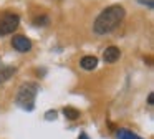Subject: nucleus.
I'll return each mask as SVG.
<instances>
[{"label": "nucleus", "instance_id": "obj_1", "mask_svg": "<svg viewBox=\"0 0 154 139\" xmlns=\"http://www.w3.org/2000/svg\"><path fill=\"white\" fill-rule=\"evenodd\" d=\"M124 15H126V12H124V8L121 5H111L108 8H104L98 15V18L94 20V25H93L94 32L98 35H104V33L113 32L123 22Z\"/></svg>", "mask_w": 154, "mask_h": 139}, {"label": "nucleus", "instance_id": "obj_2", "mask_svg": "<svg viewBox=\"0 0 154 139\" xmlns=\"http://www.w3.org/2000/svg\"><path fill=\"white\" fill-rule=\"evenodd\" d=\"M37 93H38V85L37 83H25V85H22L20 89H18L17 103L23 109L32 111V109H33V104H35Z\"/></svg>", "mask_w": 154, "mask_h": 139}, {"label": "nucleus", "instance_id": "obj_3", "mask_svg": "<svg viewBox=\"0 0 154 139\" xmlns=\"http://www.w3.org/2000/svg\"><path fill=\"white\" fill-rule=\"evenodd\" d=\"M18 15H14V13H7L0 18V36L8 35V33H14L15 30L18 28Z\"/></svg>", "mask_w": 154, "mask_h": 139}, {"label": "nucleus", "instance_id": "obj_4", "mask_svg": "<svg viewBox=\"0 0 154 139\" xmlns=\"http://www.w3.org/2000/svg\"><path fill=\"white\" fill-rule=\"evenodd\" d=\"M12 46L20 53H27L32 50V42L23 35H15L14 38H12Z\"/></svg>", "mask_w": 154, "mask_h": 139}, {"label": "nucleus", "instance_id": "obj_5", "mask_svg": "<svg viewBox=\"0 0 154 139\" xmlns=\"http://www.w3.org/2000/svg\"><path fill=\"white\" fill-rule=\"evenodd\" d=\"M119 56H121V51H119V48H118V46H108V48L104 50V53H103V60L106 63L118 61V60H119Z\"/></svg>", "mask_w": 154, "mask_h": 139}, {"label": "nucleus", "instance_id": "obj_6", "mask_svg": "<svg viewBox=\"0 0 154 139\" xmlns=\"http://www.w3.org/2000/svg\"><path fill=\"white\" fill-rule=\"evenodd\" d=\"M80 65H81V68L83 70H94L96 68V65H98V58L96 56H91V55H88V56H83L81 58V61H80Z\"/></svg>", "mask_w": 154, "mask_h": 139}, {"label": "nucleus", "instance_id": "obj_7", "mask_svg": "<svg viewBox=\"0 0 154 139\" xmlns=\"http://www.w3.org/2000/svg\"><path fill=\"white\" fill-rule=\"evenodd\" d=\"M15 71H17V68L15 66H5L2 65L0 66V83L7 81L8 78H12V76L15 75Z\"/></svg>", "mask_w": 154, "mask_h": 139}, {"label": "nucleus", "instance_id": "obj_8", "mask_svg": "<svg viewBox=\"0 0 154 139\" xmlns=\"http://www.w3.org/2000/svg\"><path fill=\"white\" fill-rule=\"evenodd\" d=\"M116 137L118 139H143V137H139L137 134H134L133 131H129V129H118Z\"/></svg>", "mask_w": 154, "mask_h": 139}, {"label": "nucleus", "instance_id": "obj_9", "mask_svg": "<svg viewBox=\"0 0 154 139\" xmlns=\"http://www.w3.org/2000/svg\"><path fill=\"white\" fill-rule=\"evenodd\" d=\"M63 114L66 116L68 119H71V121H73V119H78V118H80V111H78V109H75V108H70V106L63 109Z\"/></svg>", "mask_w": 154, "mask_h": 139}, {"label": "nucleus", "instance_id": "obj_10", "mask_svg": "<svg viewBox=\"0 0 154 139\" xmlns=\"http://www.w3.org/2000/svg\"><path fill=\"white\" fill-rule=\"evenodd\" d=\"M50 23V20H48V17H37V18L33 20V25L37 26H45Z\"/></svg>", "mask_w": 154, "mask_h": 139}, {"label": "nucleus", "instance_id": "obj_11", "mask_svg": "<svg viewBox=\"0 0 154 139\" xmlns=\"http://www.w3.org/2000/svg\"><path fill=\"white\" fill-rule=\"evenodd\" d=\"M45 116H47V119H55V118H57V113H55V111H48Z\"/></svg>", "mask_w": 154, "mask_h": 139}, {"label": "nucleus", "instance_id": "obj_12", "mask_svg": "<svg viewBox=\"0 0 154 139\" xmlns=\"http://www.w3.org/2000/svg\"><path fill=\"white\" fill-rule=\"evenodd\" d=\"M141 3H146L147 7H151V8H152V2H151V0H139Z\"/></svg>", "mask_w": 154, "mask_h": 139}, {"label": "nucleus", "instance_id": "obj_13", "mask_svg": "<svg viewBox=\"0 0 154 139\" xmlns=\"http://www.w3.org/2000/svg\"><path fill=\"white\" fill-rule=\"evenodd\" d=\"M147 103H149V104H152V103H154V96H152V93H151L149 98H147Z\"/></svg>", "mask_w": 154, "mask_h": 139}, {"label": "nucleus", "instance_id": "obj_14", "mask_svg": "<svg viewBox=\"0 0 154 139\" xmlns=\"http://www.w3.org/2000/svg\"><path fill=\"white\" fill-rule=\"evenodd\" d=\"M78 139H90V137H88V136H86V134H85V132H83V134H81V136H80V137H78Z\"/></svg>", "mask_w": 154, "mask_h": 139}]
</instances>
